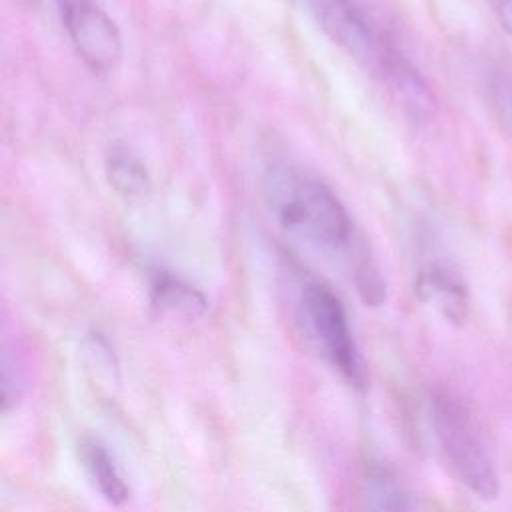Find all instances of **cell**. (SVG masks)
<instances>
[{
	"label": "cell",
	"instance_id": "1",
	"mask_svg": "<svg viewBox=\"0 0 512 512\" xmlns=\"http://www.w3.org/2000/svg\"><path fill=\"white\" fill-rule=\"evenodd\" d=\"M264 196L276 222L294 238L328 256L354 246V226L338 196L292 162H274L264 176Z\"/></svg>",
	"mask_w": 512,
	"mask_h": 512
},
{
	"label": "cell",
	"instance_id": "2",
	"mask_svg": "<svg viewBox=\"0 0 512 512\" xmlns=\"http://www.w3.org/2000/svg\"><path fill=\"white\" fill-rule=\"evenodd\" d=\"M300 4L336 46L380 76L410 112H428L432 98L422 76L354 0H300Z\"/></svg>",
	"mask_w": 512,
	"mask_h": 512
},
{
	"label": "cell",
	"instance_id": "3",
	"mask_svg": "<svg viewBox=\"0 0 512 512\" xmlns=\"http://www.w3.org/2000/svg\"><path fill=\"white\" fill-rule=\"evenodd\" d=\"M428 420L440 456L452 476L482 500H494L500 480L488 444L468 406L446 390L428 398Z\"/></svg>",
	"mask_w": 512,
	"mask_h": 512
},
{
	"label": "cell",
	"instance_id": "4",
	"mask_svg": "<svg viewBox=\"0 0 512 512\" xmlns=\"http://www.w3.org/2000/svg\"><path fill=\"white\" fill-rule=\"evenodd\" d=\"M298 322L322 358L352 386L364 384L362 360L340 298L320 280L306 278L298 288Z\"/></svg>",
	"mask_w": 512,
	"mask_h": 512
},
{
	"label": "cell",
	"instance_id": "5",
	"mask_svg": "<svg viewBox=\"0 0 512 512\" xmlns=\"http://www.w3.org/2000/svg\"><path fill=\"white\" fill-rule=\"evenodd\" d=\"M62 26L82 62L98 74L112 72L122 58L116 22L96 0H56Z\"/></svg>",
	"mask_w": 512,
	"mask_h": 512
},
{
	"label": "cell",
	"instance_id": "6",
	"mask_svg": "<svg viewBox=\"0 0 512 512\" xmlns=\"http://www.w3.org/2000/svg\"><path fill=\"white\" fill-rule=\"evenodd\" d=\"M420 300L432 304L452 324H462L468 314V292L462 278L442 262L426 264L416 278Z\"/></svg>",
	"mask_w": 512,
	"mask_h": 512
},
{
	"label": "cell",
	"instance_id": "7",
	"mask_svg": "<svg viewBox=\"0 0 512 512\" xmlns=\"http://www.w3.org/2000/svg\"><path fill=\"white\" fill-rule=\"evenodd\" d=\"M360 512H418L408 484L386 464H370L360 480Z\"/></svg>",
	"mask_w": 512,
	"mask_h": 512
},
{
	"label": "cell",
	"instance_id": "8",
	"mask_svg": "<svg viewBox=\"0 0 512 512\" xmlns=\"http://www.w3.org/2000/svg\"><path fill=\"white\" fill-rule=\"evenodd\" d=\"M78 458L88 480L106 502L120 506L128 500L130 488L102 440L94 436H84L78 442Z\"/></svg>",
	"mask_w": 512,
	"mask_h": 512
},
{
	"label": "cell",
	"instance_id": "9",
	"mask_svg": "<svg viewBox=\"0 0 512 512\" xmlns=\"http://www.w3.org/2000/svg\"><path fill=\"white\" fill-rule=\"evenodd\" d=\"M150 298L160 312L182 316L186 320H196L206 312L204 296L188 282L164 270H154L150 274Z\"/></svg>",
	"mask_w": 512,
	"mask_h": 512
},
{
	"label": "cell",
	"instance_id": "10",
	"mask_svg": "<svg viewBox=\"0 0 512 512\" xmlns=\"http://www.w3.org/2000/svg\"><path fill=\"white\" fill-rule=\"evenodd\" d=\"M104 170L110 186L126 200H138L150 192L152 182L144 162L122 142H114L106 150Z\"/></svg>",
	"mask_w": 512,
	"mask_h": 512
},
{
	"label": "cell",
	"instance_id": "11",
	"mask_svg": "<svg viewBox=\"0 0 512 512\" xmlns=\"http://www.w3.org/2000/svg\"><path fill=\"white\" fill-rule=\"evenodd\" d=\"M490 10L494 12L498 24L512 36V0H486Z\"/></svg>",
	"mask_w": 512,
	"mask_h": 512
}]
</instances>
